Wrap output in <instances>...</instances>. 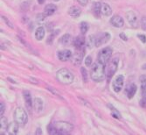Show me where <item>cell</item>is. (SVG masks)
<instances>
[{
  "label": "cell",
  "instance_id": "obj_36",
  "mask_svg": "<svg viewBox=\"0 0 146 135\" xmlns=\"http://www.w3.org/2000/svg\"><path fill=\"white\" fill-rule=\"evenodd\" d=\"M77 2L82 6H86L89 2V0H77Z\"/></svg>",
  "mask_w": 146,
  "mask_h": 135
},
{
  "label": "cell",
  "instance_id": "obj_11",
  "mask_svg": "<svg viewBox=\"0 0 146 135\" xmlns=\"http://www.w3.org/2000/svg\"><path fill=\"white\" fill-rule=\"evenodd\" d=\"M110 23L113 27H117V28H121L124 27V19L122 18L119 15H114L111 19H110Z\"/></svg>",
  "mask_w": 146,
  "mask_h": 135
},
{
  "label": "cell",
  "instance_id": "obj_24",
  "mask_svg": "<svg viewBox=\"0 0 146 135\" xmlns=\"http://www.w3.org/2000/svg\"><path fill=\"white\" fill-rule=\"evenodd\" d=\"M96 43V37L95 35H89L88 38V41H87V47L91 48L94 46H95Z\"/></svg>",
  "mask_w": 146,
  "mask_h": 135
},
{
  "label": "cell",
  "instance_id": "obj_3",
  "mask_svg": "<svg viewBox=\"0 0 146 135\" xmlns=\"http://www.w3.org/2000/svg\"><path fill=\"white\" fill-rule=\"evenodd\" d=\"M13 118H14V120L18 123L19 126H25L28 121L27 113L25 110V109L22 107H17L15 109Z\"/></svg>",
  "mask_w": 146,
  "mask_h": 135
},
{
  "label": "cell",
  "instance_id": "obj_25",
  "mask_svg": "<svg viewBox=\"0 0 146 135\" xmlns=\"http://www.w3.org/2000/svg\"><path fill=\"white\" fill-rule=\"evenodd\" d=\"M0 125H1V129L4 131H7L8 126H9V123L7 121V118L1 116V118H0Z\"/></svg>",
  "mask_w": 146,
  "mask_h": 135
},
{
  "label": "cell",
  "instance_id": "obj_17",
  "mask_svg": "<svg viewBox=\"0 0 146 135\" xmlns=\"http://www.w3.org/2000/svg\"><path fill=\"white\" fill-rule=\"evenodd\" d=\"M68 13H69V15H70L71 17L75 18V19H77V18L81 15V9H80L78 6L74 5V6H71V7L69 8V10H68Z\"/></svg>",
  "mask_w": 146,
  "mask_h": 135
},
{
  "label": "cell",
  "instance_id": "obj_20",
  "mask_svg": "<svg viewBox=\"0 0 146 135\" xmlns=\"http://www.w3.org/2000/svg\"><path fill=\"white\" fill-rule=\"evenodd\" d=\"M137 85L135 83H132L130 85L128 86V88H127V95H128V98H132L134 96H135L136 92H137Z\"/></svg>",
  "mask_w": 146,
  "mask_h": 135
},
{
  "label": "cell",
  "instance_id": "obj_5",
  "mask_svg": "<svg viewBox=\"0 0 146 135\" xmlns=\"http://www.w3.org/2000/svg\"><path fill=\"white\" fill-rule=\"evenodd\" d=\"M112 53H113V51H112L111 47H104L99 52L97 60H98V61H100V63L106 65L108 63V61L110 60V58L112 56Z\"/></svg>",
  "mask_w": 146,
  "mask_h": 135
},
{
  "label": "cell",
  "instance_id": "obj_12",
  "mask_svg": "<svg viewBox=\"0 0 146 135\" xmlns=\"http://www.w3.org/2000/svg\"><path fill=\"white\" fill-rule=\"evenodd\" d=\"M73 55H72V52L70 50H61L58 52V58L59 61H67L68 60H70L72 58Z\"/></svg>",
  "mask_w": 146,
  "mask_h": 135
},
{
  "label": "cell",
  "instance_id": "obj_4",
  "mask_svg": "<svg viewBox=\"0 0 146 135\" xmlns=\"http://www.w3.org/2000/svg\"><path fill=\"white\" fill-rule=\"evenodd\" d=\"M59 134H67L74 130V126L67 121H57L53 125Z\"/></svg>",
  "mask_w": 146,
  "mask_h": 135
},
{
  "label": "cell",
  "instance_id": "obj_21",
  "mask_svg": "<svg viewBox=\"0 0 146 135\" xmlns=\"http://www.w3.org/2000/svg\"><path fill=\"white\" fill-rule=\"evenodd\" d=\"M45 29L43 27H39L35 32V38L37 41H42L45 37Z\"/></svg>",
  "mask_w": 146,
  "mask_h": 135
},
{
  "label": "cell",
  "instance_id": "obj_10",
  "mask_svg": "<svg viewBox=\"0 0 146 135\" xmlns=\"http://www.w3.org/2000/svg\"><path fill=\"white\" fill-rule=\"evenodd\" d=\"M83 58V51H81V49H77V52L74 54V55L72 56V63L75 66H80L81 63V61Z\"/></svg>",
  "mask_w": 146,
  "mask_h": 135
},
{
  "label": "cell",
  "instance_id": "obj_16",
  "mask_svg": "<svg viewBox=\"0 0 146 135\" xmlns=\"http://www.w3.org/2000/svg\"><path fill=\"white\" fill-rule=\"evenodd\" d=\"M33 108L36 112H40L43 110V100L40 97H36L33 100Z\"/></svg>",
  "mask_w": 146,
  "mask_h": 135
},
{
  "label": "cell",
  "instance_id": "obj_37",
  "mask_svg": "<svg viewBox=\"0 0 146 135\" xmlns=\"http://www.w3.org/2000/svg\"><path fill=\"white\" fill-rule=\"evenodd\" d=\"M140 105L143 108H146V97L143 96V99L140 101Z\"/></svg>",
  "mask_w": 146,
  "mask_h": 135
},
{
  "label": "cell",
  "instance_id": "obj_39",
  "mask_svg": "<svg viewBox=\"0 0 146 135\" xmlns=\"http://www.w3.org/2000/svg\"><path fill=\"white\" fill-rule=\"evenodd\" d=\"M139 81L141 82V83H142V84L146 83V76H145V75L141 76H140V78H139Z\"/></svg>",
  "mask_w": 146,
  "mask_h": 135
},
{
  "label": "cell",
  "instance_id": "obj_28",
  "mask_svg": "<svg viewBox=\"0 0 146 135\" xmlns=\"http://www.w3.org/2000/svg\"><path fill=\"white\" fill-rule=\"evenodd\" d=\"M58 30L57 31H54V32H53V33H51L49 36H48V38H47V40H46V43L47 44H52L53 42H54V37L57 35V33H58Z\"/></svg>",
  "mask_w": 146,
  "mask_h": 135
},
{
  "label": "cell",
  "instance_id": "obj_15",
  "mask_svg": "<svg viewBox=\"0 0 146 135\" xmlns=\"http://www.w3.org/2000/svg\"><path fill=\"white\" fill-rule=\"evenodd\" d=\"M57 11V6L54 4H48L45 6V9H44V13L47 16H52L53 14L55 13V11Z\"/></svg>",
  "mask_w": 146,
  "mask_h": 135
},
{
  "label": "cell",
  "instance_id": "obj_14",
  "mask_svg": "<svg viewBox=\"0 0 146 135\" xmlns=\"http://www.w3.org/2000/svg\"><path fill=\"white\" fill-rule=\"evenodd\" d=\"M23 96H24V98H25V102H26V108L31 112V110H32V107L33 105V102L32 100V95H31L30 91L25 90V91L23 92Z\"/></svg>",
  "mask_w": 146,
  "mask_h": 135
},
{
  "label": "cell",
  "instance_id": "obj_42",
  "mask_svg": "<svg viewBox=\"0 0 146 135\" xmlns=\"http://www.w3.org/2000/svg\"><path fill=\"white\" fill-rule=\"evenodd\" d=\"M37 1H38V3H39L40 5H42V4H44V3H45L46 0H37Z\"/></svg>",
  "mask_w": 146,
  "mask_h": 135
},
{
  "label": "cell",
  "instance_id": "obj_31",
  "mask_svg": "<svg viewBox=\"0 0 146 135\" xmlns=\"http://www.w3.org/2000/svg\"><path fill=\"white\" fill-rule=\"evenodd\" d=\"M2 19H4V21L5 22V24L7 25V26L9 27H11V28H13L14 27H13V23H11L5 16H2Z\"/></svg>",
  "mask_w": 146,
  "mask_h": 135
},
{
  "label": "cell",
  "instance_id": "obj_22",
  "mask_svg": "<svg viewBox=\"0 0 146 135\" xmlns=\"http://www.w3.org/2000/svg\"><path fill=\"white\" fill-rule=\"evenodd\" d=\"M60 42H61L62 45L64 46H68L69 44H71L72 42V37L70 34L67 33V34H64L61 38H60Z\"/></svg>",
  "mask_w": 146,
  "mask_h": 135
},
{
  "label": "cell",
  "instance_id": "obj_18",
  "mask_svg": "<svg viewBox=\"0 0 146 135\" xmlns=\"http://www.w3.org/2000/svg\"><path fill=\"white\" fill-rule=\"evenodd\" d=\"M101 11L102 14L104 16H110L112 14V9L109 6L108 4L106 3H102V6H101Z\"/></svg>",
  "mask_w": 146,
  "mask_h": 135
},
{
  "label": "cell",
  "instance_id": "obj_44",
  "mask_svg": "<svg viewBox=\"0 0 146 135\" xmlns=\"http://www.w3.org/2000/svg\"><path fill=\"white\" fill-rule=\"evenodd\" d=\"M54 1H55V2H58V1H59V0H54Z\"/></svg>",
  "mask_w": 146,
  "mask_h": 135
},
{
  "label": "cell",
  "instance_id": "obj_43",
  "mask_svg": "<svg viewBox=\"0 0 146 135\" xmlns=\"http://www.w3.org/2000/svg\"><path fill=\"white\" fill-rule=\"evenodd\" d=\"M143 69H146V64L143 65Z\"/></svg>",
  "mask_w": 146,
  "mask_h": 135
},
{
  "label": "cell",
  "instance_id": "obj_32",
  "mask_svg": "<svg viewBox=\"0 0 146 135\" xmlns=\"http://www.w3.org/2000/svg\"><path fill=\"white\" fill-rule=\"evenodd\" d=\"M85 64H86V66L88 67H90L91 64H92V57L91 56H88L86 57V59H85Z\"/></svg>",
  "mask_w": 146,
  "mask_h": 135
},
{
  "label": "cell",
  "instance_id": "obj_33",
  "mask_svg": "<svg viewBox=\"0 0 146 135\" xmlns=\"http://www.w3.org/2000/svg\"><path fill=\"white\" fill-rule=\"evenodd\" d=\"M141 27L143 30L146 31V18L145 17H143L141 19Z\"/></svg>",
  "mask_w": 146,
  "mask_h": 135
},
{
  "label": "cell",
  "instance_id": "obj_30",
  "mask_svg": "<svg viewBox=\"0 0 146 135\" xmlns=\"http://www.w3.org/2000/svg\"><path fill=\"white\" fill-rule=\"evenodd\" d=\"M46 17L47 16L45 13H40V14H38L37 16H36V19H37L38 23H42V22H44L46 20Z\"/></svg>",
  "mask_w": 146,
  "mask_h": 135
},
{
  "label": "cell",
  "instance_id": "obj_35",
  "mask_svg": "<svg viewBox=\"0 0 146 135\" xmlns=\"http://www.w3.org/2000/svg\"><path fill=\"white\" fill-rule=\"evenodd\" d=\"M137 38L143 42V43H146V36L143 34H137Z\"/></svg>",
  "mask_w": 146,
  "mask_h": 135
},
{
  "label": "cell",
  "instance_id": "obj_41",
  "mask_svg": "<svg viewBox=\"0 0 146 135\" xmlns=\"http://www.w3.org/2000/svg\"><path fill=\"white\" fill-rule=\"evenodd\" d=\"M36 134H42V131H41V129L40 128H38L37 129V131H36Z\"/></svg>",
  "mask_w": 146,
  "mask_h": 135
},
{
  "label": "cell",
  "instance_id": "obj_38",
  "mask_svg": "<svg viewBox=\"0 0 146 135\" xmlns=\"http://www.w3.org/2000/svg\"><path fill=\"white\" fill-rule=\"evenodd\" d=\"M142 92H143V96L146 97V83L142 84Z\"/></svg>",
  "mask_w": 146,
  "mask_h": 135
},
{
  "label": "cell",
  "instance_id": "obj_8",
  "mask_svg": "<svg viewBox=\"0 0 146 135\" xmlns=\"http://www.w3.org/2000/svg\"><path fill=\"white\" fill-rule=\"evenodd\" d=\"M95 37H96L95 47H97L107 43L111 38L110 34H109L108 33H99L98 35H95Z\"/></svg>",
  "mask_w": 146,
  "mask_h": 135
},
{
  "label": "cell",
  "instance_id": "obj_9",
  "mask_svg": "<svg viewBox=\"0 0 146 135\" xmlns=\"http://www.w3.org/2000/svg\"><path fill=\"white\" fill-rule=\"evenodd\" d=\"M124 76L119 75L116 77V79L113 82V89H114L115 92L118 93L122 90L123 86H124Z\"/></svg>",
  "mask_w": 146,
  "mask_h": 135
},
{
  "label": "cell",
  "instance_id": "obj_40",
  "mask_svg": "<svg viewBox=\"0 0 146 135\" xmlns=\"http://www.w3.org/2000/svg\"><path fill=\"white\" fill-rule=\"evenodd\" d=\"M119 36H120V38H121V39H123L124 41H128V37H127L124 33H120V34H119Z\"/></svg>",
  "mask_w": 146,
  "mask_h": 135
},
{
  "label": "cell",
  "instance_id": "obj_34",
  "mask_svg": "<svg viewBox=\"0 0 146 135\" xmlns=\"http://www.w3.org/2000/svg\"><path fill=\"white\" fill-rule=\"evenodd\" d=\"M0 107H1V109H0V115L3 116L5 113V105L3 102L0 103Z\"/></svg>",
  "mask_w": 146,
  "mask_h": 135
},
{
  "label": "cell",
  "instance_id": "obj_27",
  "mask_svg": "<svg viewBox=\"0 0 146 135\" xmlns=\"http://www.w3.org/2000/svg\"><path fill=\"white\" fill-rule=\"evenodd\" d=\"M108 107H109L110 108V110H111V115L114 117V118H121V113L118 112V110H116V109H115L111 104H108Z\"/></svg>",
  "mask_w": 146,
  "mask_h": 135
},
{
  "label": "cell",
  "instance_id": "obj_1",
  "mask_svg": "<svg viewBox=\"0 0 146 135\" xmlns=\"http://www.w3.org/2000/svg\"><path fill=\"white\" fill-rule=\"evenodd\" d=\"M105 76H106L105 64H103V63L97 61L91 68L90 77L93 81L99 82L103 81Z\"/></svg>",
  "mask_w": 146,
  "mask_h": 135
},
{
  "label": "cell",
  "instance_id": "obj_13",
  "mask_svg": "<svg viewBox=\"0 0 146 135\" xmlns=\"http://www.w3.org/2000/svg\"><path fill=\"white\" fill-rule=\"evenodd\" d=\"M18 128H19V124L14 120L13 122L9 123V126H8V128H7V132H8L9 134L16 135L18 132Z\"/></svg>",
  "mask_w": 146,
  "mask_h": 135
},
{
  "label": "cell",
  "instance_id": "obj_19",
  "mask_svg": "<svg viewBox=\"0 0 146 135\" xmlns=\"http://www.w3.org/2000/svg\"><path fill=\"white\" fill-rule=\"evenodd\" d=\"M85 38L83 36H78L74 41V45L76 47V49H81L83 46L85 45Z\"/></svg>",
  "mask_w": 146,
  "mask_h": 135
},
{
  "label": "cell",
  "instance_id": "obj_7",
  "mask_svg": "<svg viewBox=\"0 0 146 135\" xmlns=\"http://www.w3.org/2000/svg\"><path fill=\"white\" fill-rule=\"evenodd\" d=\"M126 19L129 22V24L133 28L138 27V19L137 14L133 11H128L126 12Z\"/></svg>",
  "mask_w": 146,
  "mask_h": 135
},
{
  "label": "cell",
  "instance_id": "obj_26",
  "mask_svg": "<svg viewBox=\"0 0 146 135\" xmlns=\"http://www.w3.org/2000/svg\"><path fill=\"white\" fill-rule=\"evenodd\" d=\"M89 24L87 22H84L83 21V22H81L80 24V30H81V32L82 34L86 33L89 31Z\"/></svg>",
  "mask_w": 146,
  "mask_h": 135
},
{
  "label": "cell",
  "instance_id": "obj_29",
  "mask_svg": "<svg viewBox=\"0 0 146 135\" xmlns=\"http://www.w3.org/2000/svg\"><path fill=\"white\" fill-rule=\"evenodd\" d=\"M81 76H82V79L84 82H88V71L84 67H81Z\"/></svg>",
  "mask_w": 146,
  "mask_h": 135
},
{
  "label": "cell",
  "instance_id": "obj_6",
  "mask_svg": "<svg viewBox=\"0 0 146 135\" xmlns=\"http://www.w3.org/2000/svg\"><path fill=\"white\" fill-rule=\"evenodd\" d=\"M118 63H119V59L116 58V57L114 59L110 60V61H109L108 66L107 68V76L108 78H110L116 72L117 67H118Z\"/></svg>",
  "mask_w": 146,
  "mask_h": 135
},
{
  "label": "cell",
  "instance_id": "obj_2",
  "mask_svg": "<svg viewBox=\"0 0 146 135\" xmlns=\"http://www.w3.org/2000/svg\"><path fill=\"white\" fill-rule=\"evenodd\" d=\"M57 80L63 84H71L74 82V75L67 68H60L56 73Z\"/></svg>",
  "mask_w": 146,
  "mask_h": 135
},
{
  "label": "cell",
  "instance_id": "obj_23",
  "mask_svg": "<svg viewBox=\"0 0 146 135\" xmlns=\"http://www.w3.org/2000/svg\"><path fill=\"white\" fill-rule=\"evenodd\" d=\"M101 6H102L101 3H94V5H93V12H94V16H96L97 18H99L100 15L102 14Z\"/></svg>",
  "mask_w": 146,
  "mask_h": 135
}]
</instances>
